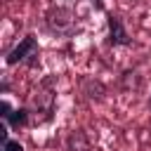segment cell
Wrapping results in <instances>:
<instances>
[{"mask_svg": "<svg viewBox=\"0 0 151 151\" xmlns=\"http://www.w3.org/2000/svg\"><path fill=\"white\" fill-rule=\"evenodd\" d=\"M2 151H24V144L19 139H2Z\"/></svg>", "mask_w": 151, "mask_h": 151, "instance_id": "5b68a950", "label": "cell"}, {"mask_svg": "<svg viewBox=\"0 0 151 151\" xmlns=\"http://www.w3.org/2000/svg\"><path fill=\"white\" fill-rule=\"evenodd\" d=\"M73 26H76V19L68 7H52L47 12V28L52 33H71Z\"/></svg>", "mask_w": 151, "mask_h": 151, "instance_id": "7a4b0ae2", "label": "cell"}, {"mask_svg": "<svg viewBox=\"0 0 151 151\" xmlns=\"http://www.w3.org/2000/svg\"><path fill=\"white\" fill-rule=\"evenodd\" d=\"M0 111H2V113H0V118H2V120H7V118H9V113H12L14 109L9 106V101H7V99H2V101H0Z\"/></svg>", "mask_w": 151, "mask_h": 151, "instance_id": "8992f818", "label": "cell"}, {"mask_svg": "<svg viewBox=\"0 0 151 151\" xmlns=\"http://www.w3.org/2000/svg\"><path fill=\"white\" fill-rule=\"evenodd\" d=\"M149 109H151V99H149Z\"/></svg>", "mask_w": 151, "mask_h": 151, "instance_id": "52a82bcc", "label": "cell"}, {"mask_svg": "<svg viewBox=\"0 0 151 151\" xmlns=\"http://www.w3.org/2000/svg\"><path fill=\"white\" fill-rule=\"evenodd\" d=\"M38 54H40L38 38H35L33 33H28V35L21 38V42H19L14 50L7 52L5 64H7V66H17V64H28V66H33L35 59H38Z\"/></svg>", "mask_w": 151, "mask_h": 151, "instance_id": "6da1fadb", "label": "cell"}, {"mask_svg": "<svg viewBox=\"0 0 151 151\" xmlns=\"http://www.w3.org/2000/svg\"><path fill=\"white\" fill-rule=\"evenodd\" d=\"M28 118H31V111H28L26 106H21V109L12 111L9 118H7L5 123H7L12 130H19V127H26V125H28Z\"/></svg>", "mask_w": 151, "mask_h": 151, "instance_id": "277c9868", "label": "cell"}, {"mask_svg": "<svg viewBox=\"0 0 151 151\" xmlns=\"http://www.w3.org/2000/svg\"><path fill=\"white\" fill-rule=\"evenodd\" d=\"M106 24H109V45L111 47H130L132 45V38L118 14H109Z\"/></svg>", "mask_w": 151, "mask_h": 151, "instance_id": "3957f363", "label": "cell"}]
</instances>
